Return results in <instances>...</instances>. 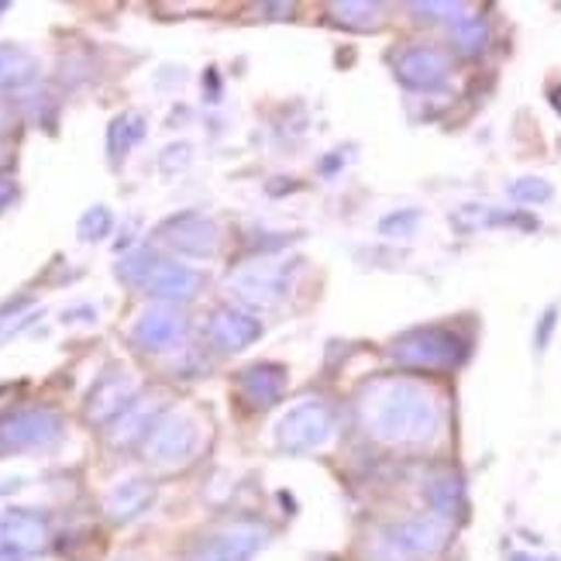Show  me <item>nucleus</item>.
<instances>
[{"mask_svg": "<svg viewBox=\"0 0 561 561\" xmlns=\"http://www.w3.org/2000/svg\"><path fill=\"white\" fill-rule=\"evenodd\" d=\"M437 69H442V59H437L434 53H427V48H417V53H407L400 59V77L410 80V83H427V80H434Z\"/></svg>", "mask_w": 561, "mask_h": 561, "instance_id": "6ab92c4d", "label": "nucleus"}, {"mask_svg": "<svg viewBox=\"0 0 561 561\" xmlns=\"http://www.w3.org/2000/svg\"><path fill=\"white\" fill-rule=\"evenodd\" d=\"M197 445H201V427L193 424L186 413L169 410L152 424L149 437H145V455H149L152 466L173 469V466H183V461L197 451Z\"/></svg>", "mask_w": 561, "mask_h": 561, "instance_id": "f03ea898", "label": "nucleus"}, {"mask_svg": "<svg viewBox=\"0 0 561 561\" xmlns=\"http://www.w3.org/2000/svg\"><path fill=\"white\" fill-rule=\"evenodd\" d=\"M11 201V186L8 183H0V207H4Z\"/></svg>", "mask_w": 561, "mask_h": 561, "instance_id": "4be33fe9", "label": "nucleus"}, {"mask_svg": "<svg viewBox=\"0 0 561 561\" xmlns=\"http://www.w3.org/2000/svg\"><path fill=\"white\" fill-rule=\"evenodd\" d=\"M270 541V530L259 524H231L190 551L186 561H252V554Z\"/></svg>", "mask_w": 561, "mask_h": 561, "instance_id": "39448f33", "label": "nucleus"}, {"mask_svg": "<svg viewBox=\"0 0 561 561\" xmlns=\"http://www.w3.org/2000/svg\"><path fill=\"white\" fill-rule=\"evenodd\" d=\"M141 289L156 300H193L204 289V276L197 270H190V265L156 259L149 276L141 279Z\"/></svg>", "mask_w": 561, "mask_h": 561, "instance_id": "6e6552de", "label": "nucleus"}, {"mask_svg": "<svg viewBox=\"0 0 561 561\" xmlns=\"http://www.w3.org/2000/svg\"><path fill=\"white\" fill-rule=\"evenodd\" d=\"M111 231V214L104 207H93L80 217V238L83 241H96V238H104Z\"/></svg>", "mask_w": 561, "mask_h": 561, "instance_id": "aec40b11", "label": "nucleus"}, {"mask_svg": "<svg viewBox=\"0 0 561 561\" xmlns=\"http://www.w3.org/2000/svg\"><path fill=\"white\" fill-rule=\"evenodd\" d=\"M286 279H289V265H276V262H255L249 270L234 273L231 286L238 289V297L252 304V307H273L283 300L286 293Z\"/></svg>", "mask_w": 561, "mask_h": 561, "instance_id": "423d86ee", "label": "nucleus"}, {"mask_svg": "<svg viewBox=\"0 0 561 561\" xmlns=\"http://www.w3.org/2000/svg\"><path fill=\"white\" fill-rule=\"evenodd\" d=\"M259 334H262V324L255 317L241 313L234 307L214 310L207 321V341L217 352H241V348H249L252 341H259Z\"/></svg>", "mask_w": 561, "mask_h": 561, "instance_id": "1a4fd4ad", "label": "nucleus"}, {"mask_svg": "<svg viewBox=\"0 0 561 561\" xmlns=\"http://www.w3.org/2000/svg\"><path fill=\"white\" fill-rule=\"evenodd\" d=\"M35 77V59L18 45H0V90L21 87Z\"/></svg>", "mask_w": 561, "mask_h": 561, "instance_id": "f3484780", "label": "nucleus"}, {"mask_svg": "<svg viewBox=\"0 0 561 561\" xmlns=\"http://www.w3.org/2000/svg\"><path fill=\"white\" fill-rule=\"evenodd\" d=\"M135 379L125 373H111L93 386V393L87 400V417L93 424H111L135 403Z\"/></svg>", "mask_w": 561, "mask_h": 561, "instance_id": "9b49d317", "label": "nucleus"}, {"mask_svg": "<svg viewBox=\"0 0 561 561\" xmlns=\"http://www.w3.org/2000/svg\"><path fill=\"white\" fill-rule=\"evenodd\" d=\"M156 421H159V417H156V410H152L149 403H138V400H135V403L117 417V427L111 431V442H114V445H128V442H135L138 434L149 437V431H152Z\"/></svg>", "mask_w": 561, "mask_h": 561, "instance_id": "dca6fc26", "label": "nucleus"}, {"mask_svg": "<svg viewBox=\"0 0 561 561\" xmlns=\"http://www.w3.org/2000/svg\"><path fill=\"white\" fill-rule=\"evenodd\" d=\"M358 421L379 442H424L434 434V403L417 386L400 379H382L365 386L358 397Z\"/></svg>", "mask_w": 561, "mask_h": 561, "instance_id": "f257e3e1", "label": "nucleus"}, {"mask_svg": "<svg viewBox=\"0 0 561 561\" xmlns=\"http://www.w3.org/2000/svg\"><path fill=\"white\" fill-rule=\"evenodd\" d=\"M0 561H21V558H14V554H4V551H0Z\"/></svg>", "mask_w": 561, "mask_h": 561, "instance_id": "b1692460", "label": "nucleus"}, {"mask_svg": "<svg viewBox=\"0 0 561 561\" xmlns=\"http://www.w3.org/2000/svg\"><path fill=\"white\" fill-rule=\"evenodd\" d=\"M149 503H152V485L141 482V479H131V482H121L117 490L107 496V514L114 520H131Z\"/></svg>", "mask_w": 561, "mask_h": 561, "instance_id": "2eb2a0df", "label": "nucleus"}, {"mask_svg": "<svg viewBox=\"0 0 561 561\" xmlns=\"http://www.w3.org/2000/svg\"><path fill=\"white\" fill-rule=\"evenodd\" d=\"M283 386H286L283 369H279V365H265V362L262 365H249V369L238 376L241 400H245L249 407H255V410L273 407L283 397Z\"/></svg>", "mask_w": 561, "mask_h": 561, "instance_id": "ddd939ff", "label": "nucleus"}, {"mask_svg": "<svg viewBox=\"0 0 561 561\" xmlns=\"http://www.w3.org/2000/svg\"><path fill=\"white\" fill-rule=\"evenodd\" d=\"M141 135H145V121L138 114H121L114 125H111V131H107V149H111V156H125Z\"/></svg>", "mask_w": 561, "mask_h": 561, "instance_id": "a211bd4d", "label": "nucleus"}, {"mask_svg": "<svg viewBox=\"0 0 561 561\" xmlns=\"http://www.w3.org/2000/svg\"><path fill=\"white\" fill-rule=\"evenodd\" d=\"M48 541V524L32 510H4L0 514V551L24 558L42 551Z\"/></svg>", "mask_w": 561, "mask_h": 561, "instance_id": "0eeeda50", "label": "nucleus"}, {"mask_svg": "<svg viewBox=\"0 0 561 561\" xmlns=\"http://www.w3.org/2000/svg\"><path fill=\"white\" fill-rule=\"evenodd\" d=\"M334 421H331V410L324 403H304L297 410H289L283 424H279V448L286 455H307L313 448H321L328 442Z\"/></svg>", "mask_w": 561, "mask_h": 561, "instance_id": "20e7f679", "label": "nucleus"}, {"mask_svg": "<svg viewBox=\"0 0 561 561\" xmlns=\"http://www.w3.org/2000/svg\"><path fill=\"white\" fill-rule=\"evenodd\" d=\"M389 541H393V548H400L407 554H427V551L437 548V541H442V524L431 520V517L407 520V524H400L393 534H389Z\"/></svg>", "mask_w": 561, "mask_h": 561, "instance_id": "4468645a", "label": "nucleus"}, {"mask_svg": "<svg viewBox=\"0 0 561 561\" xmlns=\"http://www.w3.org/2000/svg\"><path fill=\"white\" fill-rule=\"evenodd\" d=\"M183 331H186V324H183V317L176 310L152 307V310H145L135 321L131 341L141 352H165V348H173L176 341L183 337Z\"/></svg>", "mask_w": 561, "mask_h": 561, "instance_id": "9d476101", "label": "nucleus"}, {"mask_svg": "<svg viewBox=\"0 0 561 561\" xmlns=\"http://www.w3.org/2000/svg\"><path fill=\"white\" fill-rule=\"evenodd\" d=\"M4 125H8V107L0 104V131H4Z\"/></svg>", "mask_w": 561, "mask_h": 561, "instance_id": "5701e85b", "label": "nucleus"}, {"mask_svg": "<svg viewBox=\"0 0 561 561\" xmlns=\"http://www.w3.org/2000/svg\"><path fill=\"white\" fill-rule=\"evenodd\" d=\"M331 14H341L337 21L355 24V28H358V24H365L358 14H379V8H373V4H355V0H352V4H331Z\"/></svg>", "mask_w": 561, "mask_h": 561, "instance_id": "412c9836", "label": "nucleus"}, {"mask_svg": "<svg viewBox=\"0 0 561 561\" xmlns=\"http://www.w3.org/2000/svg\"><path fill=\"white\" fill-rule=\"evenodd\" d=\"M162 238L183 255H210L217 249V228L204 214H180L162 225Z\"/></svg>", "mask_w": 561, "mask_h": 561, "instance_id": "f8f14e48", "label": "nucleus"}, {"mask_svg": "<svg viewBox=\"0 0 561 561\" xmlns=\"http://www.w3.org/2000/svg\"><path fill=\"white\" fill-rule=\"evenodd\" d=\"M62 437V421L53 410H14L0 417V451L53 448Z\"/></svg>", "mask_w": 561, "mask_h": 561, "instance_id": "7ed1b4c3", "label": "nucleus"}]
</instances>
